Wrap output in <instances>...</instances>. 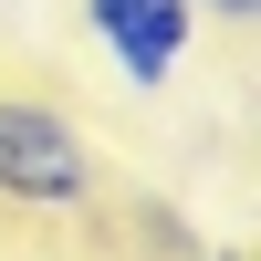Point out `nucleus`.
Wrapping results in <instances>:
<instances>
[{
    "label": "nucleus",
    "instance_id": "obj_2",
    "mask_svg": "<svg viewBox=\"0 0 261 261\" xmlns=\"http://www.w3.org/2000/svg\"><path fill=\"white\" fill-rule=\"evenodd\" d=\"M84 32H94V53L115 63L136 94H157V84H178L188 53H199V0H84Z\"/></svg>",
    "mask_w": 261,
    "mask_h": 261
},
{
    "label": "nucleus",
    "instance_id": "obj_3",
    "mask_svg": "<svg viewBox=\"0 0 261 261\" xmlns=\"http://www.w3.org/2000/svg\"><path fill=\"white\" fill-rule=\"evenodd\" d=\"M199 11H220V21H251V11H261V0H199Z\"/></svg>",
    "mask_w": 261,
    "mask_h": 261
},
{
    "label": "nucleus",
    "instance_id": "obj_1",
    "mask_svg": "<svg viewBox=\"0 0 261 261\" xmlns=\"http://www.w3.org/2000/svg\"><path fill=\"white\" fill-rule=\"evenodd\" d=\"M0 199L11 209H84L94 199V146L63 105L0 94Z\"/></svg>",
    "mask_w": 261,
    "mask_h": 261
}]
</instances>
